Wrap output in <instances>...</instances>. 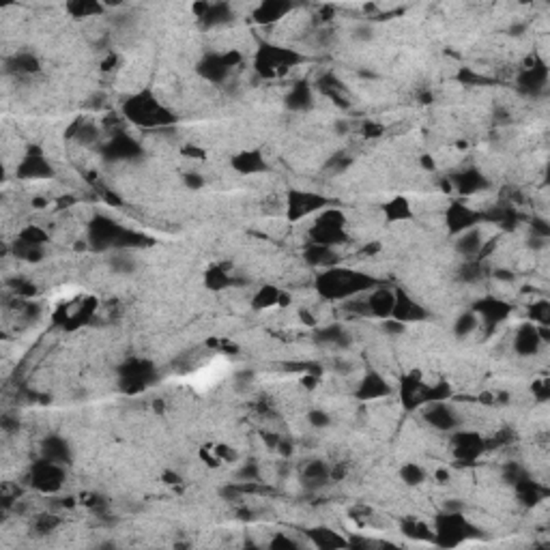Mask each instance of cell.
Masks as SVG:
<instances>
[{
	"instance_id": "1",
	"label": "cell",
	"mask_w": 550,
	"mask_h": 550,
	"mask_svg": "<svg viewBox=\"0 0 550 550\" xmlns=\"http://www.w3.org/2000/svg\"><path fill=\"white\" fill-rule=\"evenodd\" d=\"M378 282L370 275L351 271V269H338V267H329L327 271H322L316 280V288L322 297L327 299H353L359 293L372 291Z\"/></svg>"
},
{
	"instance_id": "2",
	"label": "cell",
	"mask_w": 550,
	"mask_h": 550,
	"mask_svg": "<svg viewBox=\"0 0 550 550\" xmlns=\"http://www.w3.org/2000/svg\"><path fill=\"white\" fill-rule=\"evenodd\" d=\"M123 110H125L127 119H131L136 125H142V127H161V125L172 123V115L148 90L131 97Z\"/></svg>"
},
{
	"instance_id": "3",
	"label": "cell",
	"mask_w": 550,
	"mask_h": 550,
	"mask_svg": "<svg viewBox=\"0 0 550 550\" xmlns=\"http://www.w3.org/2000/svg\"><path fill=\"white\" fill-rule=\"evenodd\" d=\"M301 57L297 52L291 49H282V47H273V45H264L258 57H256V71L271 78L280 71H286L288 67H293L295 63H299Z\"/></svg>"
},
{
	"instance_id": "4",
	"label": "cell",
	"mask_w": 550,
	"mask_h": 550,
	"mask_svg": "<svg viewBox=\"0 0 550 550\" xmlns=\"http://www.w3.org/2000/svg\"><path fill=\"white\" fill-rule=\"evenodd\" d=\"M346 239L344 235V217L340 211H327L312 228V243L334 247Z\"/></svg>"
},
{
	"instance_id": "5",
	"label": "cell",
	"mask_w": 550,
	"mask_h": 550,
	"mask_svg": "<svg viewBox=\"0 0 550 550\" xmlns=\"http://www.w3.org/2000/svg\"><path fill=\"white\" fill-rule=\"evenodd\" d=\"M469 533H475V529L464 520L462 514H441L436 522V535L438 544L443 546H456L462 539H467Z\"/></svg>"
},
{
	"instance_id": "6",
	"label": "cell",
	"mask_w": 550,
	"mask_h": 550,
	"mask_svg": "<svg viewBox=\"0 0 550 550\" xmlns=\"http://www.w3.org/2000/svg\"><path fill=\"white\" fill-rule=\"evenodd\" d=\"M63 479H65L63 464L49 462L43 458L39 464L33 467V486L41 492H57L63 486Z\"/></svg>"
},
{
	"instance_id": "7",
	"label": "cell",
	"mask_w": 550,
	"mask_h": 550,
	"mask_svg": "<svg viewBox=\"0 0 550 550\" xmlns=\"http://www.w3.org/2000/svg\"><path fill=\"white\" fill-rule=\"evenodd\" d=\"M327 204H329V200L318 196V194H314V192H297V189H293L288 194V219H293V222H295V219H301V217H305V215H310V213H314V211H318V209H322Z\"/></svg>"
},
{
	"instance_id": "8",
	"label": "cell",
	"mask_w": 550,
	"mask_h": 550,
	"mask_svg": "<svg viewBox=\"0 0 550 550\" xmlns=\"http://www.w3.org/2000/svg\"><path fill=\"white\" fill-rule=\"evenodd\" d=\"M237 57H228V54H209V57L200 63L198 71L209 82H224L235 65Z\"/></svg>"
},
{
	"instance_id": "9",
	"label": "cell",
	"mask_w": 550,
	"mask_h": 550,
	"mask_svg": "<svg viewBox=\"0 0 550 550\" xmlns=\"http://www.w3.org/2000/svg\"><path fill=\"white\" fill-rule=\"evenodd\" d=\"M423 419H426L432 428H436V430H454V428L460 423L456 409L450 406L445 400L426 404V406H423Z\"/></svg>"
},
{
	"instance_id": "10",
	"label": "cell",
	"mask_w": 550,
	"mask_h": 550,
	"mask_svg": "<svg viewBox=\"0 0 550 550\" xmlns=\"http://www.w3.org/2000/svg\"><path fill=\"white\" fill-rule=\"evenodd\" d=\"M481 219H484L481 213H477L469 206H462V204H452L450 211H447V226L454 235H460L469 228H475Z\"/></svg>"
},
{
	"instance_id": "11",
	"label": "cell",
	"mask_w": 550,
	"mask_h": 550,
	"mask_svg": "<svg viewBox=\"0 0 550 550\" xmlns=\"http://www.w3.org/2000/svg\"><path fill=\"white\" fill-rule=\"evenodd\" d=\"M544 344V338H542V327H535L531 322L522 324L518 332H516V338H514V349L518 355L522 357H531L539 351V346Z\"/></svg>"
},
{
	"instance_id": "12",
	"label": "cell",
	"mask_w": 550,
	"mask_h": 550,
	"mask_svg": "<svg viewBox=\"0 0 550 550\" xmlns=\"http://www.w3.org/2000/svg\"><path fill=\"white\" fill-rule=\"evenodd\" d=\"M428 316V312L417 303L413 301L404 291H396V301H394V310H392V318L400 320V322H417V320H423Z\"/></svg>"
},
{
	"instance_id": "13",
	"label": "cell",
	"mask_w": 550,
	"mask_h": 550,
	"mask_svg": "<svg viewBox=\"0 0 550 550\" xmlns=\"http://www.w3.org/2000/svg\"><path fill=\"white\" fill-rule=\"evenodd\" d=\"M479 318V322H484L486 327H494L499 324L503 318H508V314L512 312L510 305L505 301H499V299H492V297H486L481 299L475 310H473Z\"/></svg>"
},
{
	"instance_id": "14",
	"label": "cell",
	"mask_w": 550,
	"mask_h": 550,
	"mask_svg": "<svg viewBox=\"0 0 550 550\" xmlns=\"http://www.w3.org/2000/svg\"><path fill=\"white\" fill-rule=\"evenodd\" d=\"M18 175L24 177V179H47V177H52L54 172H52V166L47 163L45 155H43L39 148H33V151L24 157Z\"/></svg>"
},
{
	"instance_id": "15",
	"label": "cell",
	"mask_w": 550,
	"mask_h": 550,
	"mask_svg": "<svg viewBox=\"0 0 550 550\" xmlns=\"http://www.w3.org/2000/svg\"><path fill=\"white\" fill-rule=\"evenodd\" d=\"M484 235L479 233V228L475 226V228H469V230H464V233H460L458 235V239H456V252L460 254V256H464L467 260H471V258H477L479 260V256L484 254Z\"/></svg>"
},
{
	"instance_id": "16",
	"label": "cell",
	"mask_w": 550,
	"mask_h": 550,
	"mask_svg": "<svg viewBox=\"0 0 550 550\" xmlns=\"http://www.w3.org/2000/svg\"><path fill=\"white\" fill-rule=\"evenodd\" d=\"M392 392V387L387 385V380H385L380 374L376 372H370L361 378L359 382V390H357V398L359 400H374V398H382L387 396Z\"/></svg>"
},
{
	"instance_id": "17",
	"label": "cell",
	"mask_w": 550,
	"mask_h": 550,
	"mask_svg": "<svg viewBox=\"0 0 550 550\" xmlns=\"http://www.w3.org/2000/svg\"><path fill=\"white\" fill-rule=\"evenodd\" d=\"M394 301H396V293L387 291V288H376L370 293L368 297V308H370V316H378V318H392V310H394Z\"/></svg>"
},
{
	"instance_id": "18",
	"label": "cell",
	"mask_w": 550,
	"mask_h": 550,
	"mask_svg": "<svg viewBox=\"0 0 550 550\" xmlns=\"http://www.w3.org/2000/svg\"><path fill=\"white\" fill-rule=\"evenodd\" d=\"M314 340L320 346H338V349H346L351 344V334L340 324H332V327H322L314 334Z\"/></svg>"
},
{
	"instance_id": "19",
	"label": "cell",
	"mask_w": 550,
	"mask_h": 550,
	"mask_svg": "<svg viewBox=\"0 0 550 550\" xmlns=\"http://www.w3.org/2000/svg\"><path fill=\"white\" fill-rule=\"evenodd\" d=\"M454 447H456L458 458H462V460H473V458H477V456L484 452V441H481V436H477V434L460 432V434L456 436Z\"/></svg>"
},
{
	"instance_id": "20",
	"label": "cell",
	"mask_w": 550,
	"mask_h": 550,
	"mask_svg": "<svg viewBox=\"0 0 550 550\" xmlns=\"http://www.w3.org/2000/svg\"><path fill=\"white\" fill-rule=\"evenodd\" d=\"M43 458L65 467L71 460V450L61 436H47L43 443Z\"/></svg>"
},
{
	"instance_id": "21",
	"label": "cell",
	"mask_w": 550,
	"mask_h": 550,
	"mask_svg": "<svg viewBox=\"0 0 550 550\" xmlns=\"http://www.w3.org/2000/svg\"><path fill=\"white\" fill-rule=\"evenodd\" d=\"M233 168L241 175H258L262 170H267V163L262 159L260 153L252 151V153H239L233 157Z\"/></svg>"
},
{
	"instance_id": "22",
	"label": "cell",
	"mask_w": 550,
	"mask_h": 550,
	"mask_svg": "<svg viewBox=\"0 0 550 550\" xmlns=\"http://www.w3.org/2000/svg\"><path fill=\"white\" fill-rule=\"evenodd\" d=\"M548 84V71L544 65L539 67H531L520 76V90L527 95H537L539 90H544Z\"/></svg>"
},
{
	"instance_id": "23",
	"label": "cell",
	"mask_w": 550,
	"mask_h": 550,
	"mask_svg": "<svg viewBox=\"0 0 550 550\" xmlns=\"http://www.w3.org/2000/svg\"><path fill=\"white\" fill-rule=\"evenodd\" d=\"M305 260L314 267H336V262L340 260L334 247L327 245H318V243H310V247L305 250Z\"/></svg>"
},
{
	"instance_id": "24",
	"label": "cell",
	"mask_w": 550,
	"mask_h": 550,
	"mask_svg": "<svg viewBox=\"0 0 550 550\" xmlns=\"http://www.w3.org/2000/svg\"><path fill=\"white\" fill-rule=\"evenodd\" d=\"M202 26L206 28H215V26H224L228 22H233V9L228 5H204V13L200 16Z\"/></svg>"
},
{
	"instance_id": "25",
	"label": "cell",
	"mask_w": 550,
	"mask_h": 550,
	"mask_svg": "<svg viewBox=\"0 0 550 550\" xmlns=\"http://www.w3.org/2000/svg\"><path fill=\"white\" fill-rule=\"evenodd\" d=\"M151 365L148 363H144V361H131V363H127L125 365V376H123V382H129L131 385V392H136V390H142L144 385L148 382V378H151Z\"/></svg>"
},
{
	"instance_id": "26",
	"label": "cell",
	"mask_w": 550,
	"mask_h": 550,
	"mask_svg": "<svg viewBox=\"0 0 550 550\" xmlns=\"http://www.w3.org/2000/svg\"><path fill=\"white\" fill-rule=\"evenodd\" d=\"M454 183L462 194H475V192H481L488 187L486 177L477 170H464V172L454 175Z\"/></svg>"
},
{
	"instance_id": "27",
	"label": "cell",
	"mask_w": 550,
	"mask_h": 550,
	"mask_svg": "<svg viewBox=\"0 0 550 550\" xmlns=\"http://www.w3.org/2000/svg\"><path fill=\"white\" fill-rule=\"evenodd\" d=\"M314 103V97H312V88L305 84V82H299L293 86V90L288 93L286 97V105L291 110H295V112H303V110H310Z\"/></svg>"
},
{
	"instance_id": "28",
	"label": "cell",
	"mask_w": 550,
	"mask_h": 550,
	"mask_svg": "<svg viewBox=\"0 0 550 550\" xmlns=\"http://www.w3.org/2000/svg\"><path fill=\"white\" fill-rule=\"evenodd\" d=\"M293 7L288 5V3H280V0H269V3H264V5H260L258 9H256V22H260V24H269V22H275V20H280L282 16H286L288 11H291Z\"/></svg>"
},
{
	"instance_id": "29",
	"label": "cell",
	"mask_w": 550,
	"mask_h": 550,
	"mask_svg": "<svg viewBox=\"0 0 550 550\" xmlns=\"http://www.w3.org/2000/svg\"><path fill=\"white\" fill-rule=\"evenodd\" d=\"M329 477H332V471H329L327 464H322V462H312V464L305 467L301 479H303V484H305L308 488L316 490V488L324 486Z\"/></svg>"
},
{
	"instance_id": "30",
	"label": "cell",
	"mask_w": 550,
	"mask_h": 550,
	"mask_svg": "<svg viewBox=\"0 0 550 550\" xmlns=\"http://www.w3.org/2000/svg\"><path fill=\"white\" fill-rule=\"evenodd\" d=\"M233 284H235V282H233V275H228L222 267H213V269H209L206 275H204V286H206L209 291H213V293L224 291V288H228V286H233Z\"/></svg>"
},
{
	"instance_id": "31",
	"label": "cell",
	"mask_w": 550,
	"mask_h": 550,
	"mask_svg": "<svg viewBox=\"0 0 550 550\" xmlns=\"http://www.w3.org/2000/svg\"><path fill=\"white\" fill-rule=\"evenodd\" d=\"M7 67H9L13 74H18V76H28V74L39 71V61L33 57V54H28V52H20V54H16V57L7 63Z\"/></svg>"
},
{
	"instance_id": "32",
	"label": "cell",
	"mask_w": 550,
	"mask_h": 550,
	"mask_svg": "<svg viewBox=\"0 0 550 550\" xmlns=\"http://www.w3.org/2000/svg\"><path fill=\"white\" fill-rule=\"evenodd\" d=\"M278 303H286V297L282 291H278L275 286H264L252 301L254 310H267V308H273Z\"/></svg>"
},
{
	"instance_id": "33",
	"label": "cell",
	"mask_w": 550,
	"mask_h": 550,
	"mask_svg": "<svg viewBox=\"0 0 550 550\" xmlns=\"http://www.w3.org/2000/svg\"><path fill=\"white\" fill-rule=\"evenodd\" d=\"M138 144L134 140H129L127 136H117L107 146V155H112V159H125L131 155H138Z\"/></svg>"
},
{
	"instance_id": "34",
	"label": "cell",
	"mask_w": 550,
	"mask_h": 550,
	"mask_svg": "<svg viewBox=\"0 0 550 550\" xmlns=\"http://www.w3.org/2000/svg\"><path fill=\"white\" fill-rule=\"evenodd\" d=\"M310 537L314 539V544L318 548H342V546H349L346 539H342L338 533L329 531V529H316V531H310Z\"/></svg>"
},
{
	"instance_id": "35",
	"label": "cell",
	"mask_w": 550,
	"mask_h": 550,
	"mask_svg": "<svg viewBox=\"0 0 550 550\" xmlns=\"http://www.w3.org/2000/svg\"><path fill=\"white\" fill-rule=\"evenodd\" d=\"M477 327H479L477 314L475 312H464V314L458 316V320L454 324V334H456V338H469Z\"/></svg>"
},
{
	"instance_id": "36",
	"label": "cell",
	"mask_w": 550,
	"mask_h": 550,
	"mask_svg": "<svg viewBox=\"0 0 550 550\" xmlns=\"http://www.w3.org/2000/svg\"><path fill=\"white\" fill-rule=\"evenodd\" d=\"M385 213H387L390 222H402V219H411L413 217V209L409 206V202L404 198L392 200L387 206H385Z\"/></svg>"
},
{
	"instance_id": "37",
	"label": "cell",
	"mask_w": 550,
	"mask_h": 550,
	"mask_svg": "<svg viewBox=\"0 0 550 550\" xmlns=\"http://www.w3.org/2000/svg\"><path fill=\"white\" fill-rule=\"evenodd\" d=\"M71 136H74L76 142L82 144V146H93L95 142H99V129H97L93 123H78V125L74 127V134H71Z\"/></svg>"
},
{
	"instance_id": "38",
	"label": "cell",
	"mask_w": 550,
	"mask_h": 550,
	"mask_svg": "<svg viewBox=\"0 0 550 550\" xmlns=\"http://www.w3.org/2000/svg\"><path fill=\"white\" fill-rule=\"evenodd\" d=\"M110 267H112V271L119 275H131L136 271V260L125 250H121L110 258Z\"/></svg>"
},
{
	"instance_id": "39",
	"label": "cell",
	"mask_w": 550,
	"mask_h": 550,
	"mask_svg": "<svg viewBox=\"0 0 550 550\" xmlns=\"http://www.w3.org/2000/svg\"><path fill=\"white\" fill-rule=\"evenodd\" d=\"M481 278H484V267H481V260H477V258L467 260L464 267L460 269V280L467 284H475Z\"/></svg>"
},
{
	"instance_id": "40",
	"label": "cell",
	"mask_w": 550,
	"mask_h": 550,
	"mask_svg": "<svg viewBox=\"0 0 550 550\" xmlns=\"http://www.w3.org/2000/svg\"><path fill=\"white\" fill-rule=\"evenodd\" d=\"M400 477H402V481L409 484V486H419V484L426 479V471H423L419 464H404V467L400 469Z\"/></svg>"
},
{
	"instance_id": "41",
	"label": "cell",
	"mask_w": 550,
	"mask_h": 550,
	"mask_svg": "<svg viewBox=\"0 0 550 550\" xmlns=\"http://www.w3.org/2000/svg\"><path fill=\"white\" fill-rule=\"evenodd\" d=\"M531 318H533V322H535V324H539V327H546V324H548V320H550V305H548L546 301H539V303H535V305H533V310H531Z\"/></svg>"
},
{
	"instance_id": "42",
	"label": "cell",
	"mask_w": 550,
	"mask_h": 550,
	"mask_svg": "<svg viewBox=\"0 0 550 550\" xmlns=\"http://www.w3.org/2000/svg\"><path fill=\"white\" fill-rule=\"evenodd\" d=\"M351 166V157H346V155H342V153H338L336 157H332L327 161V166L324 168H329L334 175H340V172H344L346 168Z\"/></svg>"
},
{
	"instance_id": "43",
	"label": "cell",
	"mask_w": 550,
	"mask_h": 550,
	"mask_svg": "<svg viewBox=\"0 0 550 550\" xmlns=\"http://www.w3.org/2000/svg\"><path fill=\"white\" fill-rule=\"evenodd\" d=\"M308 421H310V426L312 428H316V430H320V428H327L329 423H332V419H329V415L324 413V411H310L308 413Z\"/></svg>"
},
{
	"instance_id": "44",
	"label": "cell",
	"mask_w": 550,
	"mask_h": 550,
	"mask_svg": "<svg viewBox=\"0 0 550 550\" xmlns=\"http://www.w3.org/2000/svg\"><path fill=\"white\" fill-rule=\"evenodd\" d=\"M183 183H185V187H189V189H202L204 187V177H200L198 172H187L185 177H183Z\"/></svg>"
},
{
	"instance_id": "45",
	"label": "cell",
	"mask_w": 550,
	"mask_h": 550,
	"mask_svg": "<svg viewBox=\"0 0 550 550\" xmlns=\"http://www.w3.org/2000/svg\"><path fill=\"white\" fill-rule=\"evenodd\" d=\"M372 35H374V30H372L370 24H359V26L353 30V37H355L357 41H370Z\"/></svg>"
},
{
	"instance_id": "46",
	"label": "cell",
	"mask_w": 550,
	"mask_h": 550,
	"mask_svg": "<svg viewBox=\"0 0 550 550\" xmlns=\"http://www.w3.org/2000/svg\"><path fill=\"white\" fill-rule=\"evenodd\" d=\"M271 546H273V548H278V546H288V548H295L297 544H295L293 539H284V537H278V539H273V542H271Z\"/></svg>"
}]
</instances>
